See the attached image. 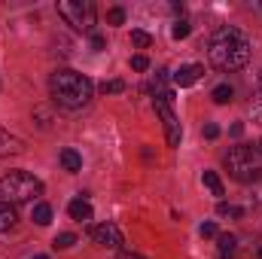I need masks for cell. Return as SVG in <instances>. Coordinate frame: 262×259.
Masks as SVG:
<instances>
[{"mask_svg":"<svg viewBox=\"0 0 262 259\" xmlns=\"http://www.w3.org/2000/svg\"><path fill=\"white\" fill-rule=\"evenodd\" d=\"M207 55H210V64L216 70H241L250 61V40L238 28H229V25L216 28L210 34Z\"/></svg>","mask_w":262,"mask_h":259,"instance_id":"cell-1","label":"cell"},{"mask_svg":"<svg viewBox=\"0 0 262 259\" xmlns=\"http://www.w3.org/2000/svg\"><path fill=\"white\" fill-rule=\"evenodd\" d=\"M92 92H95L92 79H89L85 73H79V70L61 67V70H55V73L49 76V95H52V101H55L58 107H64V110H79V107H85V104L92 101Z\"/></svg>","mask_w":262,"mask_h":259,"instance_id":"cell-2","label":"cell"},{"mask_svg":"<svg viewBox=\"0 0 262 259\" xmlns=\"http://www.w3.org/2000/svg\"><path fill=\"white\" fill-rule=\"evenodd\" d=\"M226 171L238 183H256L262 180V153L256 146H232L223 159Z\"/></svg>","mask_w":262,"mask_h":259,"instance_id":"cell-3","label":"cell"},{"mask_svg":"<svg viewBox=\"0 0 262 259\" xmlns=\"http://www.w3.org/2000/svg\"><path fill=\"white\" fill-rule=\"evenodd\" d=\"M37 195H43V183L28 174V171H9L6 177H0V201L3 204H25L34 201Z\"/></svg>","mask_w":262,"mask_h":259,"instance_id":"cell-4","label":"cell"},{"mask_svg":"<svg viewBox=\"0 0 262 259\" xmlns=\"http://www.w3.org/2000/svg\"><path fill=\"white\" fill-rule=\"evenodd\" d=\"M58 15L64 18L67 25L79 28V31H92V25H95V6H92V0H61L58 3Z\"/></svg>","mask_w":262,"mask_h":259,"instance_id":"cell-5","label":"cell"},{"mask_svg":"<svg viewBox=\"0 0 262 259\" xmlns=\"http://www.w3.org/2000/svg\"><path fill=\"white\" fill-rule=\"evenodd\" d=\"M152 104H156V113H159V119H162V125H165L168 146H180L183 131H180V122H177V116H174V95H159V98H152Z\"/></svg>","mask_w":262,"mask_h":259,"instance_id":"cell-6","label":"cell"},{"mask_svg":"<svg viewBox=\"0 0 262 259\" xmlns=\"http://www.w3.org/2000/svg\"><path fill=\"white\" fill-rule=\"evenodd\" d=\"M89 235H92L101 247H110V250H122V244H125L122 232H119L113 223H98V226L89 229Z\"/></svg>","mask_w":262,"mask_h":259,"instance_id":"cell-7","label":"cell"},{"mask_svg":"<svg viewBox=\"0 0 262 259\" xmlns=\"http://www.w3.org/2000/svg\"><path fill=\"white\" fill-rule=\"evenodd\" d=\"M201 73H204V67L201 64H183L171 79H174V85L177 89H189V85H195L198 79H201Z\"/></svg>","mask_w":262,"mask_h":259,"instance_id":"cell-8","label":"cell"},{"mask_svg":"<svg viewBox=\"0 0 262 259\" xmlns=\"http://www.w3.org/2000/svg\"><path fill=\"white\" fill-rule=\"evenodd\" d=\"M25 149V143H21V137H15V134H9L6 128H0V159H6V156H18Z\"/></svg>","mask_w":262,"mask_h":259,"instance_id":"cell-9","label":"cell"},{"mask_svg":"<svg viewBox=\"0 0 262 259\" xmlns=\"http://www.w3.org/2000/svg\"><path fill=\"white\" fill-rule=\"evenodd\" d=\"M67 213H70V220H76V223H89V220L95 217V210H92V204H89L85 198H73V201L67 204Z\"/></svg>","mask_w":262,"mask_h":259,"instance_id":"cell-10","label":"cell"},{"mask_svg":"<svg viewBox=\"0 0 262 259\" xmlns=\"http://www.w3.org/2000/svg\"><path fill=\"white\" fill-rule=\"evenodd\" d=\"M15 223H18L15 207H12V204H0V235L12 232V229H15Z\"/></svg>","mask_w":262,"mask_h":259,"instance_id":"cell-11","label":"cell"},{"mask_svg":"<svg viewBox=\"0 0 262 259\" xmlns=\"http://www.w3.org/2000/svg\"><path fill=\"white\" fill-rule=\"evenodd\" d=\"M61 165H64V171L76 174V171H82V156L76 149H61Z\"/></svg>","mask_w":262,"mask_h":259,"instance_id":"cell-12","label":"cell"},{"mask_svg":"<svg viewBox=\"0 0 262 259\" xmlns=\"http://www.w3.org/2000/svg\"><path fill=\"white\" fill-rule=\"evenodd\" d=\"M216 244H220V259H229L235 250H238L235 235H216Z\"/></svg>","mask_w":262,"mask_h":259,"instance_id":"cell-13","label":"cell"},{"mask_svg":"<svg viewBox=\"0 0 262 259\" xmlns=\"http://www.w3.org/2000/svg\"><path fill=\"white\" fill-rule=\"evenodd\" d=\"M210 98H213V104H232V98H235V89H232L229 82H223V85H216V89L210 92Z\"/></svg>","mask_w":262,"mask_h":259,"instance_id":"cell-14","label":"cell"},{"mask_svg":"<svg viewBox=\"0 0 262 259\" xmlns=\"http://www.w3.org/2000/svg\"><path fill=\"white\" fill-rule=\"evenodd\" d=\"M31 220H34L37 226H49V223H52V207H49V204H37L34 213H31Z\"/></svg>","mask_w":262,"mask_h":259,"instance_id":"cell-15","label":"cell"},{"mask_svg":"<svg viewBox=\"0 0 262 259\" xmlns=\"http://www.w3.org/2000/svg\"><path fill=\"white\" fill-rule=\"evenodd\" d=\"M201 183H204L213 195H223V180L216 177V171H204V174H201Z\"/></svg>","mask_w":262,"mask_h":259,"instance_id":"cell-16","label":"cell"},{"mask_svg":"<svg viewBox=\"0 0 262 259\" xmlns=\"http://www.w3.org/2000/svg\"><path fill=\"white\" fill-rule=\"evenodd\" d=\"M216 213H220V217H229V220H241V217H244V210L235 207V204H229V201H220V204H216Z\"/></svg>","mask_w":262,"mask_h":259,"instance_id":"cell-17","label":"cell"},{"mask_svg":"<svg viewBox=\"0 0 262 259\" xmlns=\"http://www.w3.org/2000/svg\"><path fill=\"white\" fill-rule=\"evenodd\" d=\"M73 244H76V235H73V232H61V235H55V241H52L55 250H70Z\"/></svg>","mask_w":262,"mask_h":259,"instance_id":"cell-18","label":"cell"},{"mask_svg":"<svg viewBox=\"0 0 262 259\" xmlns=\"http://www.w3.org/2000/svg\"><path fill=\"white\" fill-rule=\"evenodd\" d=\"M98 89H101L104 95H119V92H125V82H122V79H104Z\"/></svg>","mask_w":262,"mask_h":259,"instance_id":"cell-19","label":"cell"},{"mask_svg":"<svg viewBox=\"0 0 262 259\" xmlns=\"http://www.w3.org/2000/svg\"><path fill=\"white\" fill-rule=\"evenodd\" d=\"M189 31H192V28H189V21H183V18H180V21H174L171 37H174V40H186V37H189Z\"/></svg>","mask_w":262,"mask_h":259,"instance_id":"cell-20","label":"cell"},{"mask_svg":"<svg viewBox=\"0 0 262 259\" xmlns=\"http://www.w3.org/2000/svg\"><path fill=\"white\" fill-rule=\"evenodd\" d=\"M107 18H110V25H125V9H122V6H113V9L107 12Z\"/></svg>","mask_w":262,"mask_h":259,"instance_id":"cell-21","label":"cell"},{"mask_svg":"<svg viewBox=\"0 0 262 259\" xmlns=\"http://www.w3.org/2000/svg\"><path fill=\"white\" fill-rule=\"evenodd\" d=\"M131 43H134V46H149L152 37H149L146 31H131Z\"/></svg>","mask_w":262,"mask_h":259,"instance_id":"cell-22","label":"cell"},{"mask_svg":"<svg viewBox=\"0 0 262 259\" xmlns=\"http://www.w3.org/2000/svg\"><path fill=\"white\" fill-rule=\"evenodd\" d=\"M146 67H149V58L146 55H134L131 58V70H146Z\"/></svg>","mask_w":262,"mask_h":259,"instance_id":"cell-23","label":"cell"},{"mask_svg":"<svg viewBox=\"0 0 262 259\" xmlns=\"http://www.w3.org/2000/svg\"><path fill=\"white\" fill-rule=\"evenodd\" d=\"M204 137H207V140H216V137H220V125H216V122H207V125H204Z\"/></svg>","mask_w":262,"mask_h":259,"instance_id":"cell-24","label":"cell"},{"mask_svg":"<svg viewBox=\"0 0 262 259\" xmlns=\"http://www.w3.org/2000/svg\"><path fill=\"white\" fill-rule=\"evenodd\" d=\"M198 232H201V238H216V226L213 223H201Z\"/></svg>","mask_w":262,"mask_h":259,"instance_id":"cell-25","label":"cell"},{"mask_svg":"<svg viewBox=\"0 0 262 259\" xmlns=\"http://www.w3.org/2000/svg\"><path fill=\"white\" fill-rule=\"evenodd\" d=\"M229 134H232V137H241V134H244V125H241V122H235V125L229 128Z\"/></svg>","mask_w":262,"mask_h":259,"instance_id":"cell-26","label":"cell"},{"mask_svg":"<svg viewBox=\"0 0 262 259\" xmlns=\"http://www.w3.org/2000/svg\"><path fill=\"white\" fill-rule=\"evenodd\" d=\"M92 46H95V49H104V37H101V34H92Z\"/></svg>","mask_w":262,"mask_h":259,"instance_id":"cell-27","label":"cell"},{"mask_svg":"<svg viewBox=\"0 0 262 259\" xmlns=\"http://www.w3.org/2000/svg\"><path fill=\"white\" fill-rule=\"evenodd\" d=\"M253 122H259V125H262V101L253 107Z\"/></svg>","mask_w":262,"mask_h":259,"instance_id":"cell-28","label":"cell"},{"mask_svg":"<svg viewBox=\"0 0 262 259\" xmlns=\"http://www.w3.org/2000/svg\"><path fill=\"white\" fill-rule=\"evenodd\" d=\"M256 149H259V153H262V140H259V143H256Z\"/></svg>","mask_w":262,"mask_h":259,"instance_id":"cell-29","label":"cell"},{"mask_svg":"<svg viewBox=\"0 0 262 259\" xmlns=\"http://www.w3.org/2000/svg\"><path fill=\"white\" fill-rule=\"evenodd\" d=\"M256 256H259V259H262V247H259V250H256Z\"/></svg>","mask_w":262,"mask_h":259,"instance_id":"cell-30","label":"cell"},{"mask_svg":"<svg viewBox=\"0 0 262 259\" xmlns=\"http://www.w3.org/2000/svg\"><path fill=\"white\" fill-rule=\"evenodd\" d=\"M31 259H49V256H31Z\"/></svg>","mask_w":262,"mask_h":259,"instance_id":"cell-31","label":"cell"},{"mask_svg":"<svg viewBox=\"0 0 262 259\" xmlns=\"http://www.w3.org/2000/svg\"><path fill=\"white\" fill-rule=\"evenodd\" d=\"M131 259H143V256H131Z\"/></svg>","mask_w":262,"mask_h":259,"instance_id":"cell-32","label":"cell"},{"mask_svg":"<svg viewBox=\"0 0 262 259\" xmlns=\"http://www.w3.org/2000/svg\"><path fill=\"white\" fill-rule=\"evenodd\" d=\"M259 85H262V82H259Z\"/></svg>","mask_w":262,"mask_h":259,"instance_id":"cell-33","label":"cell"}]
</instances>
